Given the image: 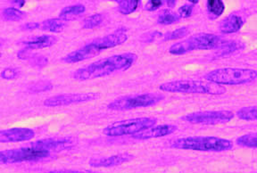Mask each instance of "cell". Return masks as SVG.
<instances>
[{
    "instance_id": "5b68a950",
    "label": "cell",
    "mask_w": 257,
    "mask_h": 173,
    "mask_svg": "<svg viewBox=\"0 0 257 173\" xmlns=\"http://www.w3.org/2000/svg\"><path fill=\"white\" fill-rule=\"evenodd\" d=\"M205 79L208 82L221 86L247 84L257 81V71L236 67L215 69L206 73Z\"/></svg>"
},
{
    "instance_id": "8fae6325",
    "label": "cell",
    "mask_w": 257,
    "mask_h": 173,
    "mask_svg": "<svg viewBox=\"0 0 257 173\" xmlns=\"http://www.w3.org/2000/svg\"><path fill=\"white\" fill-rule=\"evenodd\" d=\"M101 94L96 92L72 93L60 94L45 99L43 105L46 107H61L69 105L88 103L100 98Z\"/></svg>"
},
{
    "instance_id": "3957f363",
    "label": "cell",
    "mask_w": 257,
    "mask_h": 173,
    "mask_svg": "<svg viewBox=\"0 0 257 173\" xmlns=\"http://www.w3.org/2000/svg\"><path fill=\"white\" fill-rule=\"evenodd\" d=\"M172 147L181 150H193L199 152H224L233 148V142L219 137H187L177 138L172 143Z\"/></svg>"
},
{
    "instance_id": "f546056e",
    "label": "cell",
    "mask_w": 257,
    "mask_h": 173,
    "mask_svg": "<svg viewBox=\"0 0 257 173\" xmlns=\"http://www.w3.org/2000/svg\"><path fill=\"white\" fill-rule=\"evenodd\" d=\"M180 20V17L177 16L176 14L165 11V12L161 14L158 17V24L163 25H170L175 24L178 21Z\"/></svg>"
},
{
    "instance_id": "9a60e30c",
    "label": "cell",
    "mask_w": 257,
    "mask_h": 173,
    "mask_svg": "<svg viewBox=\"0 0 257 173\" xmlns=\"http://www.w3.org/2000/svg\"><path fill=\"white\" fill-rule=\"evenodd\" d=\"M178 127L174 124H160L157 126H153L149 129H146L142 132L138 133L136 135L132 136L133 139L138 140H147L151 138L166 137L171 134L175 132Z\"/></svg>"
},
{
    "instance_id": "7a4b0ae2",
    "label": "cell",
    "mask_w": 257,
    "mask_h": 173,
    "mask_svg": "<svg viewBox=\"0 0 257 173\" xmlns=\"http://www.w3.org/2000/svg\"><path fill=\"white\" fill-rule=\"evenodd\" d=\"M127 29L120 27L112 33L100 38H96L88 44L84 45L80 49L69 53L61 61L64 64H77L80 62L88 60L96 57L99 54L106 50L122 45L128 41Z\"/></svg>"
},
{
    "instance_id": "4316f807",
    "label": "cell",
    "mask_w": 257,
    "mask_h": 173,
    "mask_svg": "<svg viewBox=\"0 0 257 173\" xmlns=\"http://www.w3.org/2000/svg\"><path fill=\"white\" fill-rule=\"evenodd\" d=\"M52 82L49 81H40L33 82L28 87V91L32 94L47 92L53 89Z\"/></svg>"
},
{
    "instance_id": "e575fe53",
    "label": "cell",
    "mask_w": 257,
    "mask_h": 173,
    "mask_svg": "<svg viewBox=\"0 0 257 173\" xmlns=\"http://www.w3.org/2000/svg\"><path fill=\"white\" fill-rule=\"evenodd\" d=\"M40 28H41V24L40 23H28V24H24V25L21 26V29L25 32L34 31V30Z\"/></svg>"
},
{
    "instance_id": "ac0fdd59",
    "label": "cell",
    "mask_w": 257,
    "mask_h": 173,
    "mask_svg": "<svg viewBox=\"0 0 257 173\" xmlns=\"http://www.w3.org/2000/svg\"><path fill=\"white\" fill-rule=\"evenodd\" d=\"M18 57L20 60H30V64L33 67L44 68L45 66L48 64V59L47 57L33 54L31 49H22L18 54Z\"/></svg>"
},
{
    "instance_id": "d4e9b609",
    "label": "cell",
    "mask_w": 257,
    "mask_h": 173,
    "mask_svg": "<svg viewBox=\"0 0 257 173\" xmlns=\"http://www.w3.org/2000/svg\"><path fill=\"white\" fill-rule=\"evenodd\" d=\"M237 116L243 121H257V105L242 107L237 111Z\"/></svg>"
},
{
    "instance_id": "277c9868",
    "label": "cell",
    "mask_w": 257,
    "mask_h": 173,
    "mask_svg": "<svg viewBox=\"0 0 257 173\" xmlns=\"http://www.w3.org/2000/svg\"><path fill=\"white\" fill-rule=\"evenodd\" d=\"M161 91L167 93H183V94H202L219 96L226 93V89L221 85L213 84L208 81L195 80H178L167 81L159 85Z\"/></svg>"
},
{
    "instance_id": "7c38bea8",
    "label": "cell",
    "mask_w": 257,
    "mask_h": 173,
    "mask_svg": "<svg viewBox=\"0 0 257 173\" xmlns=\"http://www.w3.org/2000/svg\"><path fill=\"white\" fill-rule=\"evenodd\" d=\"M75 140L72 137H48L40 140L34 141L30 145L40 150L51 152H60L63 150L72 148L75 145Z\"/></svg>"
},
{
    "instance_id": "7402d4cb",
    "label": "cell",
    "mask_w": 257,
    "mask_h": 173,
    "mask_svg": "<svg viewBox=\"0 0 257 173\" xmlns=\"http://www.w3.org/2000/svg\"><path fill=\"white\" fill-rule=\"evenodd\" d=\"M26 13L16 8H8L2 10L1 17L3 20L8 22H19L26 18Z\"/></svg>"
},
{
    "instance_id": "4dcf8cb0",
    "label": "cell",
    "mask_w": 257,
    "mask_h": 173,
    "mask_svg": "<svg viewBox=\"0 0 257 173\" xmlns=\"http://www.w3.org/2000/svg\"><path fill=\"white\" fill-rule=\"evenodd\" d=\"M0 76L6 81H13L20 76V71L16 67H6L1 71Z\"/></svg>"
},
{
    "instance_id": "9c48e42d",
    "label": "cell",
    "mask_w": 257,
    "mask_h": 173,
    "mask_svg": "<svg viewBox=\"0 0 257 173\" xmlns=\"http://www.w3.org/2000/svg\"><path fill=\"white\" fill-rule=\"evenodd\" d=\"M50 155L48 151L40 150L32 145L20 148L8 149L0 152V162L2 164H12L26 161H36Z\"/></svg>"
},
{
    "instance_id": "30bf717a",
    "label": "cell",
    "mask_w": 257,
    "mask_h": 173,
    "mask_svg": "<svg viewBox=\"0 0 257 173\" xmlns=\"http://www.w3.org/2000/svg\"><path fill=\"white\" fill-rule=\"evenodd\" d=\"M234 117V113L229 110H210L188 113L181 116V119L191 124L217 125L229 122Z\"/></svg>"
},
{
    "instance_id": "d6986e66",
    "label": "cell",
    "mask_w": 257,
    "mask_h": 173,
    "mask_svg": "<svg viewBox=\"0 0 257 173\" xmlns=\"http://www.w3.org/2000/svg\"><path fill=\"white\" fill-rule=\"evenodd\" d=\"M85 11H86V8H85L84 5H72V6L65 7L64 9H62L58 17L60 18L61 20L64 21V22L75 20L77 19V17L83 15Z\"/></svg>"
},
{
    "instance_id": "484cf974",
    "label": "cell",
    "mask_w": 257,
    "mask_h": 173,
    "mask_svg": "<svg viewBox=\"0 0 257 173\" xmlns=\"http://www.w3.org/2000/svg\"><path fill=\"white\" fill-rule=\"evenodd\" d=\"M104 16L103 14H94L87 17L82 23V28L84 30H91L100 26L104 23Z\"/></svg>"
},
{
    "instance_id": "f1b7e54d",
    "label": "cell",
    "mask_w": 257,
    "mask_h": 173,
    "mask_svg": "<svg viewBox=\"0 0 257 173\" xmlns=\"http://www.w3.org/2000/svg\"><path fill=\"white\" fill-rule=\"evenodd\" d=\"M189 33V27H181V28L174 30L173 32L165 33L164 35V41H174V40L183 39L185 37L188 36Z\"/></svg>"
},
{
    "instance_id": "cb8c5ba5",
    "label": "cell",
    "mask_w": 257,
    "mask_h": 173,
    "mask_svg": "<svg viewBox=\"0 0 257 173\" xmlns=\"http://www.w3.org/2000/svg\"><path fill=\"white\" fill-rule=\"evenodd\" d=\"M237 145L246 148H257V132L247 133L237 138Z\"/></svg>"
},
{
    "instance_id": "6da1fadb",
    "label": "cell",
    "mask_w": 257,
    "mask_h": 173,
    "mask_svg": "<svg viewBox=\"0 0 257 173\" xmlns=\"http://www.w3.org/2000/svg\"><path fill=\"white\" fill-rule=\"evenodd\" d=\"M137 59L138 56L133 52L112 55L77 69L72 73V78L78 81H91L119 72H125L136 63Z\"/></svg>"
},
{
    "instance_id": "e0dca14e",
    "label": "cell",
    "mask_w": 257,
    "mask_h": 173,
    "mask_svg": "<svg viewBox=\"0 0 257 173\" xmlns=\"http://www.w3.org/2000/svg\"><path fill=\"white\" fill-rule=\"evenodd\" d=\"M244 25V20L237 15H230L221 21L219 25V31L223 34L237 33Z\"/></svg>"
},
{
    "instance_id": "ffe728a7",
    "label": "cell",
    "mask_w": 257,
    "mask_h": 173,
    "mask_svg": "<svg viewBox=\"0 0 257 173\" xmlns=\"http://www.w3.org/2000/svg\"><path fill=\"white\" fill-rule=\"evenodd\" d=\"M66 28L65 22L61 20L59 17L57 18H50L47 20L43 21L41 23V30L44 32L51 33H60L64 32V29Z\"/></svg>"
},
{
    "instance_id": "ba28073f",
    "label": "cell",
    "mask_w": 257,
    "mask_h": 173,
    "mask_svg": "<svg viewBox=\"0 0 257 173\" xmlns=\"http://www.w3.org/2000/svg\"><path fill=\"white\" fill-rule=\"evenodd\" d=\"M164 99V96L155 93L125 95L110 102L107 109L110 111H130L133 109L145 108L157 105Z\"/></svg>"
},
{
    "instance_id": "836d02e7",
    "label": "cell",
    "mask_w": 257,
    "mask_h": 173,
    "mask_svg": "<svg viewBox=\"0 0 257 173\" xmlns=\"http://www.w3.org/2000/svg\"><path fill=\"white\" fill-rule=\"evenodd\" d=\"M44 173H96L91 170H79V169H52Z\"/></svg>"
},
{
    "instance_id": "8d00e7d4",
    "label": "cell",
    "mask_w": 257,
    "mask_h": 173,
    "mask_svg": "<svg viewBox=\"0 0 257 173\" xmlns=\"http://www.w3.org/2000/svg\"><path fill=\"white\" fill-rule=\"evenodd\" d=\"M166 5L168 6L169 8H174L175 7V5H176V1H171V0H168V1H166Z\"/></svg>"
},
{
    "instance_id": "52a82bcc",
    "label": "cell",
    "mask_w": 257,
    "mask_h": 173,
    "mask_svg": "<svg viewBox=\"0 0 257 173\" xmlns=\"http://www.w3.org/2000/svg\"><path fill=\"white\" fill-rule=\"evenodd\" d=\"M157 120L153 117H140L123 121H115L103 129V134L107 137L133 136L157 124Z\"/></svg>"
},
{
    "instance_id": "1f68e13d",
    "label": "cell",
    "mask_w": 257,
    "mask_h": 173,
    "mask_svg": "<svg viewBox=\"0 0 257 173\" xmlns=\"http://www.w3.org/2000/svg\"><path fill=\"white\" fill-rule=\"evenodd\" d=\"M193 13V5L185 4L181 6V8L178 10L179 17L182 18H188L191 17Z\"/></svg>"
},
{
    "instance_id": "8992f818",
    "label": "cell",
    "mask_w": 257,
    "mask_h": 173,
    "mask_svg": "<svg viewBox=\"0 0 257 173\" xmlns=\"http://www.w3.org/2000/svg\"><path fill=\"white\" fill-rule=\"evenodd\" d=\"M225 42L215 34L198 33L172 45L169 48V53L174 56H181L196 50L220 49Z\"/></svg>"
},
{
    "instance_id": "5bb4252c",
    "label": "cell",
    "mask_w": 257,
    "mask_h": 173,
    "mask_svg": "<svg viewBox=\"0 0 257 173\" xmlns=\"http://www.w3.org/2000/svg\"><path fill=\"white\" fill-rule=\"evenodd\" d=\"M36 136V133L29 128H11L2 129L0 131L1 143H18L32 140Z\"/></svg>"
},
{
    "instance_id": "4fadbf2b",
    "label": "cell",
    "mask_w": 257,
    "mask_h": 173,
    "mask_svg": "<svg viewBox=\"0 0 257 173\" xmlns=\"http://www.w3.org/2000/svg\"><path fill=\"white\" fill-rule=\"evenodd\" d=\"M135 155L133 153L124 152V153H116L108 157H99L92 158L88 161L89 166L93 168H112L119 165L124 164L127 162L133 161Z\"/></svg>"
},
{
    "instance_id": "2e32d148",
    "label": "cell",
    "mask_w": 257,
    "mask_h": 173,
    "mask_svg": "<svg viewBox=\"0 0 257 173\" xmlns=\"http://www.w3.org/2000/svg\"><path fill=\"white\" fill-rule=\"evenodd\" d=\"M58 41V39L54 35L44 34L40 36L32 37L27 40L23 41L21 43L24 45V48L34 50V49H43L51 48Z\"/></svg>"
},
{
    "instance_id": "d590c367",
    "label": "cell",
    "mask_w": 257,
    "mask_h": 173,
    "mask_svg": "<svg viewBox=\"0 0 257 173\" xmlns=\"http://www.w3.org/2000/svg\"><path fill=\"white\" fill-rule=\"evenodd\" d=\"M10 3L15 5V6H17L18 8H22V7H24V5H25L26 1H24V0H16V1H10Z\"/></svg>"
},
{
    "instance_id": "74e56055",
    "label": "cell",
    "mask_w": 257,
    "mask_h": 173,
    "mask_svg": "<svg viewBox=\"0 0 257 173\" xmlns=\"http://www.w3.org/2000/svg\"><path fill=\"white\" fill-rule=\"evenodd\" d=\"M189 2H190L191 5H196L197 4L199 1H198V0H196V1H195V0H189Z\"/></svg>"
},
{
    "instance_id": "d6a6232c",
    "label": "cell",
    "mask_w": 257,
    "mask_h": 173,
    "mask_svg": "<svg viewBox=\"0 0 257 173\" xmlns=\"http://www.w3.org/2000/svg\"><path fill=\"white\" fill-rule=\"evenodd\" d=\"M163 5H164V1H162V0H150V1H148V3L145 6V10L146 11H156L157 9H160Z\"/></svg>"
},
{
    "instance_id": "44dd1931",
    "label": "cell",
    "mask_w": 257,
    "mask_h": 173,
    "mask_svg": "<svg viewBox=\"0 0 257 173\" xmlns=\"http://www.w3.org/2000/svg\"><path fill=\"white\" fill-rule=\"evenodd\" d=\"M117 3H118L117 6L118 12L123 16H128L139 9L141 1V0H120V1H117Z\"/></svg>"
},
{
    "instance_id": "603a6c76",
    "label": "cell",
    "mask_w": 257,
    "mask_h": 173,
    "mask_svg": "<svg viewBox=\"0 0 257 173\" xmlns=\"http://www.w3.org/2000/svg\"><path fill=\"white\" fill-rule=\"evenodd\" d=\"M206 9L209 17L216 19L221 17L225 10V5L221 0H208L206 2Z\"/></svg>"
},
{
    "instance_id": "83f0119b",
    "label": "cell",
    "mask_w": 257,
    "mask_h": 173,
    "mask_svg": "<svg viewBox=\"0 0 257 173\" xmlns=\"http://www.w3.org/2000/svg\"><path fill=\"white\" fill-rule=\"evenodd\" d=\"M244 49H245V45L240 41H230V42L226 41L220 49L222 56V55H229L234 52H238Z\"/></svg>"
}]
</instances>
